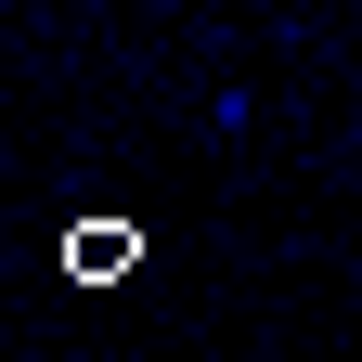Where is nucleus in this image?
Wrapping results in <instances>:
<instances>
[{"mask_svg": "<svg viewBox=\"0 0 362 362\" xmlns=\"http://www.w3.org/2000/svg\"><path fill=\"white\" fill-rule=\"evenodd\" d=\"M129 259H143L129 220H78V233H65V272H78V285H104V272H129Z\"/></svg>", "mask_w": 362, "mask_h": 362, "instance_id": "nucleus-1", "label": "nucleus"}]
</instances>
